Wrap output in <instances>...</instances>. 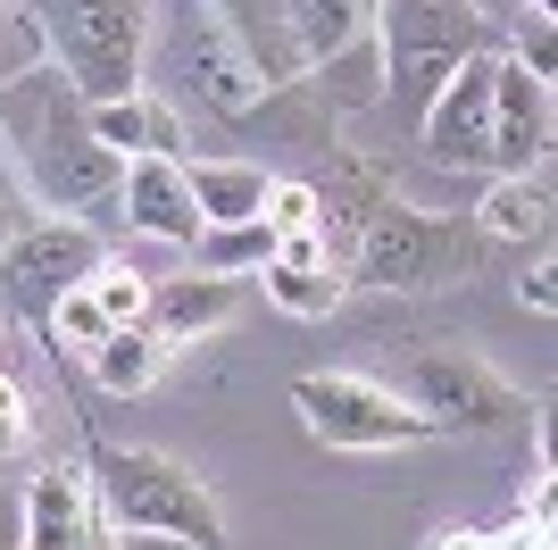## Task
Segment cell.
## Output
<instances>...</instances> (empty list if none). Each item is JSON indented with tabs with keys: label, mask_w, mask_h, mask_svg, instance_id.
Listing matches in <instances>:
<instances>
[{
	"label": "cell",
	"mask_w": 558,
	"mask_h": 550,
	"mask_svg": "<svg viewBox=\"0 0 558 550\" xmlns=\"http://www.w3.org/2000/svg\"><path fill=\"white\" fill-rule=\"evenodd\" d=\"M292 409L326 451H409V442H442L392 384L375 375H350V367H326V375H301L292 384Z\"/></svg>",
	"instance_id": "cell-7"
},
{
	"label": "cell",
	"mask_w": 558,
	"mask_h": 550,
	"mask_svg": "<svg viewBox=\"0 0 558 550\" xmlns=\"http://www.w3.org/2000/svg\"><path fill=\"white\" fill-rule=\"evenodd\" d=\"M258 217H267L276 234H308V226H317V192H308V176H276Z\"/></svg>",
	"instance_id": "cell-27"
},
{
	"label": "cell",
	"mask_w": 558,
	"mask_h": 550,
	"mask_svg": "<svg viewBox=\"0 0 558 550\" xmlns=\"http://www.w3.org/2000/svg\"><path fill=\"white\" fill-rule=\"evenodd\" d=\"M258 292L276 300L283 318H333L350 284L333 267H283V259H267V267H258Z\"/></svg>",
	"instance_id": "cell-23"
},
{
	"label": "cell",
	"mask_w": 558,
	"mask_h": 550,
	"mask_svg": "<svg viewBox=\"0 0 558 550\" xmlns=\"http://www.w3.org/2000/svg\"><path fill=\"white\" fill-rule=\"evenodd\" d=\"M233 309H242V275L184 267V275H159V284H150L142 325H150L167 350H184V343H201V334H217V325H233Z\"/></svg>",
	"instance_id": "cell-14"
},
{
	"label": "cell",
	"mask_w": 558,
	"mask_h": 550,
	"mask_svg": "<svg viewBox=\"0 0 558 550\" xmlns=\"http://www.w3.org/2000/svg\"><path fill=\"white\" fill-rule=\"evenodd\" d=\"M84 292H93V309L109 325H142V309H150V275L125 267V259H100V267L84 275Z\"/></svg>",
	"instance_id": "cell-25"
},
{
	"label": "cell",
	"mask_w": 558,
	"mask_h": 550,
	"mask_svg": "<svg viewBox=\"0 0 558 550\" xmlns=\"http://www.w3.org/2000/svg\"><path fill=\"white\" fill-rule=\"evenodd\" d=\"M276 259H283V267H333V251H326V234H317V226H308V234H276ZM333 275H342V267H333Z\"/></svg>",
	"instance_id": "cell-28"
},
{
	"label": "cell",
	"mask_w": 558,
	"mask_h": 550,
	"mask_svg": "<svg viewBox=\"0 0 558 550\" xmlns=\"http://www.w3.org/2000/svg\"><path fill=\"white\" fill-rule=\"evenodd\" d=\"M50 34V68L68 75L84 100H125L142 92L150 59V0H34Z\"/></svg>",
	"instance_id": "cell-5"
},
{
	"label": "cell",
	"mask_w": 558,
	"mask_h": 550,
	"mask_svg": "<svg viewBox=\"0 0 558 550\" xmlns=\"http://www.w3.org/2000/svg\"><path fill=\"white\" fill-rule=\"evenodd\" d=\"M93 534H109V517L93 501V476L50 458L43 476L25 483V550H84Z\"/></svg>",
	"instance_id": "cell-15"
},
{
	"label": "cell",
	"mask_w": 558,
	"mask_h": 550,
	"mask_svg": "<svg viewBox=\"0 0 558 550\" xmlns=\"http://www.w3.org/2000/svg\"><path fill=\"white\" fill-rule=\"evenodd\" d=\"M117 217L125 234H150V242H201V208L184 192V159H125V183H117Z\"/></svg>",
	"instance_id": "cell-16"
},
{
	"label": "cell",
	"mask_w": 558,
	"mask_h": 550,
	"mask_svg": "<svg viewBox=\"0 0 558 550\" xmlns=\"http://www.w3.org/2000/svg\"><path fill=\"white\" fill-rule=\"evenodd\" d=\"M17 226H25V208L9 201V192H0V251H9V234H17Z\"/></svg>",
	"instance_id": "cell-34"
},
{
	"label": "cell",
	"mask_w": 558,
	"mask_h": 550,
	"mask_svg": "<svg viewBox=\"0 0 558 550\" xmlns=\"http://www.w3.org/2000/svg\"><path fill=\"white\" fill-rule=\"evenodd\" d=\"M34 451V392L17 384V367H0V458Z\"/></svg>",
	"instance_id": "cell-26"
},
{
	"label": "cell",
	"mask_w": 558,
	"mask_h": 550,
	"mask_svg": "<svg viewBox=\"0 0 558 550\" xmlns=\"http://www.w3.org/2000/svg\"><path fill=\"white\" fill-rule=\"evenodd\" d=\"M0 367H9V343H0Z\"/></svg>",
	"instance_id": "cell-36"
},
{
	"label": "cell",
	"mask_w": 558,
	"mask_h": 550,
	"mask_svg": "<svg viewBox=\"0 0 558 550\" xmlns=\"http://www.w3.org/2000/svg\"><path fill=\"white\" fill-rule=\"evenodd\" d=\"M267 183H276V167H258V159H184V192H192V208H201V226H242V217H258V208H267Z\"/></svg>",
	"instance_id": "cell-19"
},
{
	"label": "cell",
	"mask_w": 558,
	"mask_h": 550,
	"mask_svg": "<svg viewBox=\"0 0 558 550\" xmlns=\"http://www.w3.org/2000/svg\"><path fill=\"white\" fill-rule=\"evenodd\" d=\"M209 9H217V25L233 34V50L251 59V75L267 92H283V84H301V75H308L301 43H292V17H283V0H209Z\"/></svg>",
	"instance_id": "cell-17"
},
{
	"label": "cell",
	"mask_w": 558,
	"mask_h": 550,
	"mask_svg": "<svg viewBox=\"0 0 558 550\" xmlns=\"http://www.w3.org/2000/svg\"><path fill=\"white\" fill-rule=\"evenodd\" d=\"M283 17H292V43H301V59H308V68H326L333 50L367 43L375 0H283Z\"/></svg>",
	"instance_id": "cell-20"
},
{
	"label": "cell",
	"mask_w": 558,
	"mask_h": 550,
	"mask_svg": "<svg viewBox=\"0 0 558 550\" xmlns=\"http://www.w3.org/2000/svg\"><path fill=\"white\" fill-rule=\"evenodd\" d=\"M550 142H558L550 84H542V75H525L509 50H500V59H492V176L550 167Z\"/></svg>",
	"instance_id": "cell-12"
},
{
	"label": "cell",
	"mask_w": 558,
	"mask_h": 550,
	"mask_svg": "<svg viewBox=\"0 0 558 550\" xmlns=\"http://www.w3.org/2000/svg\"><path fill=\"white\" fill-rule=\"evenodd\" d=\"M175 9V59H184V92L201 100L209 117H226V125H242V117L267 100V84L251 75V59L233 50V34L217 25L209 0H167Z\"/></svg>",
	"instance_id": "cell-10"
},
{
	"label": "cell",
	"mask_w": 558,
	"mask_h": 550,
	"mask_svg": "<svg viewBox=\"0 0 558 550\" xmlns=\"http://www.w3.org/2000/svg\"><path fill=\"white\" fill-rule=\"evenodd\" d=\"M50 68V34L43 17H34V0H9L0 9V84H17V75Z\"/></svg>",
	"instance_id": "cell-24"
},
{
	"label": "cell",
	"mask_w": 558,
	"mask_h": 550,
	"mask_svg": "<svg viewBox=\"0 0 558 550\" xmlns=\"http://www.w3.org/2000/svg\"><path fill=\"white\" fill-rule=\"evenodd\" d=\"M484 25H500V17H525V9H542V0H466Z\"/></svg>",
	"instance_id": "cell-32"
},
{
	"label": "cell",
	"mask_w": 558,
	"mask_h": 550,
	"mask_svg": "<svg viewBox=\"0 0 558 550\" xmlns=\"http://www.w3.org/2000/svg\"><path fill=\"white\" fill-rule=\"evenodd\" d=\"M267 259H276V226H267V217L201 226V242H192V267H201V275H258Z\"/></svg>",
	"instance_id": "cell-22"
},
{
	"label": "cell",
	"mask_w": 558,
	"mask_h": 550,
	"mask_svg": "<svg viewBox=\"0 0 558 550\" xmlns=\"http://www.w3.org/2000/svg\"><path fill=\"white\" fill-rule=\"evenodd\" d=\"M425 550H492V534H484V526H442Z\"/></svg>",
	"instance_id": "cell-31"
},
{
	"label": "cell",
	"mask_w": 558,
	"mask_h": 550,
	"mask_svg": "<svg viewBox=\"0 0 558 550\" xmlns=\"http://www.w3.org/2000/svg\"><path fill=\"white\" fill-rule=\"evenodd\" d=\"M492 59H500V43L475 50V59L425 100V117H417L425 167H442V176H492Z\"/></svg>",
	"instance_id": "cell-9"
},
{
	"label": "cell",
	"mask_w": 558,
	"mask_h": 550,
	"mask_svg": "<svg viewBox=\"0 0 558 550\" xmlns=\"http://www.w3.org/2000/svg\"><path fill=\"white\" fill-rule=\"evenodd\" d=\"M84 476H93V501L109 517V534H175L192 550H233L226 542V509L184 458L167 451H134V442H109L84 417Z\"/></svg>",
	"instance_id": "cell-2"
},
{
	"label": "cell",
	"mask_w": 558,
	"mask_h": 550,
	"mask_svg": "<svg viewBox=\"0 0 558 550\" xmlns=\"http://www.w3.org/2000/svg\"><path fill=\"white\" fill-rule=\"evenodd\" d=\"M317 176H308V192H317V234H326V251H333V267H350V251H359V234L384 217V208L400 201L392 192V176L367 159V151H350V142H326L317 151ZM350 284V275H342Z\"/></svg>",
	"instance_id": "cell-11"
},
{
	"label": "cell",
	"mask_w": 558,
	"mask_h": 550,
	"mask_svg": "<svg viewBox=\"0 0 558 550\" xmlns=\"http://www.w3.org/2000/svg\"><path fill=\"white\" fill-rule=\"evenodd\" d=\"M550 275H558V267H550V251L534 259V275H517V300H525L534 318H550V309H558V284H550Z\"/></svg>",
	"instance_id": "cell-29"
},
{
	"label": "cell",
	"mask_w": 558,
	"mask_h": 550,
	"mask_svg": "<svg viewBox=\"0 0 558 550\" xmlns=\"http://www.w3.org/2000/svg\"><path fill=\"white\" fill-rule=\"evenodd\" d=\"M0 550H25V492L0 483Z\"/></svg>",
	"instance_id": "cell-30"
},
{
	"label": "cell",
	"mask_w": 558,
	"mask_h": 550,
	"mask_svg": "<svg viewBox=\"0 0 558 550\" xmlns=\"http://www.w3.org/2000/svg\"><path fill=\"white\" fill-rule=\"evenodd\" d=\"M84 125H93L100 151L117 159H184V109L167 100V92H125V100H84Z\"/></svg>",
	"instance_id": "cell-13"
},
{
	"label": "cell",
	"mask_w": 558,
	"mask_h": 550,
	"mask_svg": "<svg viewBox=\"0 0 558 550\" xmlns=\"http://www.w3.org/2000/svg\"><path fill=\"white\" fill-rule=\"evenodd\" d=\"M84 550H117V534H93V542H84Z\"/></svg>",
	"instance_id": "cell-35"
},
{
	"label": "cell",
	"mask_w": 558,
	"mask_h": 550,
	"mask_svg": "<svg viewBox=\"0 0 558 550\" xmlns=\"http://www.w3.org/2000/svg\"><path fill=\"white\" fill-rule=\"evenodd\" d=\"M117 550H192V542H175V534H117Z\"/></svg>",
	"instance_id": "cell-33"
},
{
	"label": "cell",
	"mask_w": 558,
	"mask_h": 550,
	"mask_svg": "<svg viewBox=\"0 0 558 550\" xmlns=\"http://www.w3.org/2000/svg\"><path fill=\"white\" fill-rule=\"evenodd\" d=\"M484 226L459 217V208H417V201H392L359 234V251H350V284H367V292H442L459 275H475L484 259Z\"/></svg>",
	"instance_id": "cell-4"
},
{
	"label": "cell",
	"mask_w": 558,
	"mask_h": 550,
	"mask_svg": "<svg viewBox=\"0 0 558 550\" xmlns=\"http://www.w3.org/2000/svg\"><path fill=\"white\" fill-rule=\"evenodd\" d=\"M100 259H109V242L93 226H75V217H25L9 234V251H0V300H9V318L43 334L59 292H75Z\"/></svg>",
	"instance_id": "cell-8"
},
{
	"label": "cell",
	"mask_w": 558,
	"mask_h": 550,
	"mask_svg": "<svg viewBox=\"0 0 558 550\" xmlns=\"http://www.w3.org/2000/svg\"><path fill=\"white\" fill-rule=\"evenodd\" d=\"M550 167H525V176H492L484 208H475V226H484V242H509V251H550Z\"/></svg>",
	"instance_id": "cell-18"
},
{
	"label": "cell",
	"mask_w": 558,
	"mask_h": 550,
	"mask_svg": "<svg viewBox=\"0 0 558 550\" xmlns=\"http://www.w3.org/2000/svg\"><path fill=\"white\" fill-rule=\"evenodd\" d=\"M0 9H9V0H0Z\"/></svg>",
	"instance_id": "cell-37"
},
{
	"label": "cell",
	"mask_w": 558,
	"mask_h": 550,
	"mask_svg": "<svg viewBox=\"0 0 558 550\" xmlns=\"http://www.w3.org/2000/svg\"><path fill=\"white\" fill-rule=\"evenodd\" d=\"M84 367H93L100 392H150V384H159V367H167V343L150 334V325H109Z\"/></svg>",
	"instance_id": "cell-21"
},
{
	"label": "cell",
	"mask_w": 558,
	"mask_h": 550,
	"mask_svg": "<svg viewBox=\"0 0 558 550\" xmlns=\"http://www.w3.org/2000/svg\"><path fill=\"white\" fill-rule=\"evenodd\" d=\"M367 43H375V68H384V109L417 134L425 100H434L475 50H492V25L475 17L466 0H375Z\"/></svg>",
	"instance_id": "cell-3"
},
{
	"label": "cell",
	"mask_w": 558,
	"mask_h": 550,
	"mask_svg": "<svg viewBox=\"0 0 558 550\" xmlns=\"http://www.w3.org/2000/svg\"><path fill=\"white\" fill-rule=\"evenodd\" d=\"M400 400H409L434 434H500V426H534V409H542V400H525L492 359H475V350H459V343L417 350Z\"/></svg>",
	"instance_id": "cell-6"
},
{
	"label": "cell",
	"mask_w": 558,
	"mask_h": 550,
	"mask_svg": "<svg viewBox=\"0 0 558 550\" xmlns=\"http://www.w3.org/2000/svg\"><path fill=\"white\" fill-rule=\"evenodd\" d=\"M0 151L17 167V183L50 217H75V226H125L117 217V183H125V159L100 151L93 125H84V92L59 68H34L17 84H0Z\"/></svg>",
	"instance_id": "cell-1"
}]
</instances>
